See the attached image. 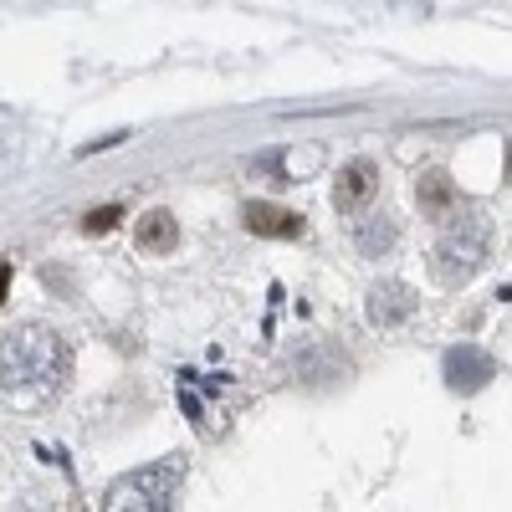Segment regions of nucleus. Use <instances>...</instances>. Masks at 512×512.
<instances>
[{"mask_svg": "<svg viewBox=\"0 0 512 512\" xmlns=\"http://www.w3.org/2000/svg\"><path fill=\"white\" fill-rule=\"evenodd\" d=\"M395 241H400V226H395L390 216H369V221L359 226V236H354V246H359L364 256H384Z\"/></svg>", "mask_w": 512, "mask_h": 512, "instance_id": "9d476101", "label": "nucleus"}, {"mask_svg": "<svg viewBox=\"0 0 512 512\" xmlns=\"http://www.w3.org/2000/svg\"><path fill=\"white\" fill-rule=\"evenodd\" d=\"M374 190H379V164H374V159H354V164L338 169L333 205H338V210H364Z\"/></svg>", "mask_w": 512, "mask_h": 512, "instance_id": "423d86ee", "label": "nucleus"}, {"mask_svg": "<svg viewBox=\"0 0 512 512\" xmlns=\"http://www.w3.org/2000/svg\"><path fill=\"white\" fill-rule=\"evenodd\" d=\"M185 487V461L180 456H164V461H149L139 472L118 477L108 492H103V507L108 512H169Z\"/></svg>", "mask_w": 512, "mask_h": 512, "instance_id": "f03ea898", "label": "nucleus"}, {"mask_svg": "<svg viewBox=\"0 0 512 512\" xmlns=\"http://www.w3.org/2000/svg\"><path fill=\"white\" fill-rule=\"evenodd\" d=\"M241 221H246L251 236H272V241H292V236H303V231H308L297 210L272 205V200H251V205L241 210Z\"/></svg>", "mask_w": 512, "mask_h": 512, "instance_id": "39448f33", "label": "nucleus"}, {"mask_svg": "<svg viewBox=\"0 0 512 512\" xmlns=\"http://www.w3.org/2000/svg\"><path fill=\"white\" fill-rule=\"evenodd\" d=\"M507 180H512V139H507Z\"/></svg>", "mask_w": 512, "mask_h": 512, "instance_id": "ddd939ff", "label": "nucleus"}, {"mask_svg": "<svg viewBox=\"0 0 512 512\" xmlns=\"http://www.w3.org/2000/svg\"><path fill=\"white\" fill-rule=\"evenodd\" d=\"M175 241H180V226H175L169 210H149V216H139V226H134V246L139 251L164 256V251H175Z\"/></svg>", "mask_w": 512, "mask_h": 512, "instance_id": "1a4fd4ad", "label": "nucleus"}, {"mask_svg": "<svg viewBox=\"0 0 512 512\" xmlns=\"http://www.w3.org/2000/svg\"><path fill=\"white\" fill-rule=\"evenodd\" d=\"M487 241H492V226H487V216H477V210H461V216L441 231V241H436V277L446 282V287H461V282H472L477 272H482V262H487Z\"/></svg>", "mask_w": 512, "mask_h": 512, "instance_id": "7ed1b4c3", "label": "nucleus"}, {"mask_svg": "<svg viewBox=\"0 0 512 512\" xmlns=\"http://www.w3.org/2000/svg\"><path fill=\"white\" fill-rule=\"evenodd\" d=\"M67 379H72V349L57 328L26 323L0 338V395L6 400L41 405V400L62 395Z\"/></svg>", "mask_w": 512, "mask_h": 512, "instance_id": "f257e3e1", "label": "nucleus"}, {"mask_svg": "<svg viewBox=\"0 0 512 512\" xmlns=\"http://www.w3.org/2000/svg\"><path fill=\"white\" fill-rule=\"evenodd\" d=\"M6 292H11V262H0V303H6Z\"/></svg>", "mask_w": 512, "mask_h": 512, "instance_id": "f8f14e48", "label": "nucleus"}, {"mask_svg": "<svg viewBox=\"0 0 512 512\" xmlns=\"http://www.w3.org/2000/svg\"><path fill=\"white\" fill-rule=\"evenodd\" d=\"M415 200H420V216H431V221H446L451 210H456V185L446 169H425V175L415 180Z\"/></svg>", "mask_w": 512, "mask_h": 512, "instance_id": "6e6552de", "label": "nucleus"}, {"mask_svg": "<svg viewBox=\"0 0 512 512\" xmlns=\"http://www.w3.org/2000/svg\"><path fill=\"white\" fill-rule=\"evenodd\" d=\"M410 313H415V292L405 282H379L369 292V323L374 328H400Z\"/></svg>", "mask_w": 512, "mask_h": 512, "instance_id": "0eeeda50", "label": "nucleus"}, {"mask_svg": "<svg viewBox=\"0 0 512 512\" xmlns=\"http://www.w3.org/2000/svg\"><path fill=\"white\" fill-rule=\"evenodd\" d=\"M441 374H446V384H451L456 395H472V390H482V384L497 374V364L482 349H472V344H456V349H446Z\"/></svg>", "mask_w": 512, "mask_h": 512, "instance_id": "20e7f679", "label": "nucleus"}, {"mask_svg": "<svg viewBox=\"0 0 512 512\" xmlns=\"http://www.w3.org/2000/svg\"><path fill=\"white\" fill-rule=\"evenodd\" d=\"M118 216H123L118 205H98V210H88V221H82V231H88V236H103V231H113V226H118Z\"/></svg>", "mask_w": 512, "mask_h": 512, "instance_id": "9b49d317", "label": "nucleus"}]
</instances>
